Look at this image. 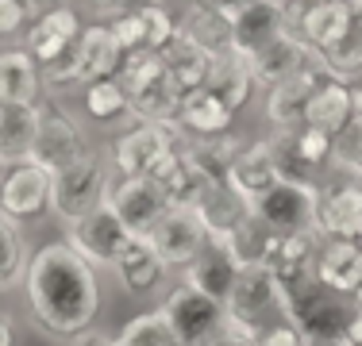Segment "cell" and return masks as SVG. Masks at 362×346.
Here are the masks:
<instances>
[{"instance_id":"35","label":"cell","mask_w":362,"mask_h":346,"mask_svg":"<svg viewBox=\"0 0 362 346\" xmlns=\"http://www.w3.org/2000/svg\"><path fill=\"white\" fill-rule=\"evenodd\" d=\"M243 143H247L243 131H228L220 138H185V150L212 181H220V185H223V181H228L231 162H235V154L243 150Z\"/></svg>"},{"instance_id":"26","label":"cell","mask_w":362,"mask_h":346,"mask_svg":"<svg viewBox=\"0 0 362 346\" xmlns=\"http://www.w3.org/2000/svg\"><path fill=\"white\" fill-rule=\"evenodd\" d=\"M316 281L324 292H335L343 300L362 292V242H320Z\"/></svg>"},{"instance_id":"33","label":"cell","mask_w":362,"mask_h":346,"mask_svg":"<svg viewBox=\"0 0 362 346\" xmlns=\"http://www.w3.org/2000/svg\"><path fill=\"white\" fill-rule=\"evenodd\" d=\"M355 116V97H351V85L347 81H335V77H324L320 89L313 93L305 108V124L308 127H320V131L335 135L343 131V124Z\"/></svg>"},{"instance_id":"56","label":"cell","mask_w":362,"mask_h":346,"mask_svg":"<svg viewBox=\"0 0 362 346\" xmlns=\"http://www.w3.org/2000/svg\"><path fill=\"white\" fill-rule=\"evenodd\" d=\"M347 4H351V12H355V20L362 23V0H347Z\"/></svg>"},{"instance_id":"19","label":"cell","mask_w":362,"mask_h":346,"mask_svg":"<svg viewBox=\"0 0 362 346\" xmlns=\"http://www.w3.org/2000/svg\"><path fill=\"white\" fill-rule=\"evenodd\" d=\"M351 28H355V12L347 0H316V4L293 0V31L316 50V58L327 54Z\"/></svg>"},{"instance_id":"2","label":"cell","mask_w":362,"mask_h":346,"mask_svg":"<svg viewBox=\"0 0 362 346\" xmlns=\"http://www.w3.org/2000/svg\"><path fill=\"white\" fill-rule=\"evenodd\" d=\"M281 319H286V304H281L274 273L262 262H243L228 300H223V331L243 335V339H258V335L270 331Z\"/></svg>"},{"instance_id":"38","label":"cell","mask_w":362,"mask_h":346,"mask_svg":"<svg viewBox=\"0 0 362 346\" xmlns=\"http://www.w3.org/2000/svg\"><path fill=\"white\" fill-rule=\"evenodd\" d=\"M177 104H181V97L174 93V85L166 81V73H162L158 81H151L146 89H139V93L132 97V119H146V124H166V127H174Z\"/></svg>"},{"instance_id":"31","label":"cell","mask_w":362,"mask_h":346,"mask_svg":"<svg viewBox=\"0 0 362 346\" xmlns=\"http://www.w3.org/2000/svg\"><path fill=\"white\" fill-rule=\"evenodd\" d=\"M35 146H39V108L0 104V162L4 166L31 162Z\"/></svg>"},{"instance_id":"23","label":"cell","mask_w":362,"mask_h":346,"mask_svg":"<svg viewBox=\"0 0 362 346\" xmlns=\"http://www.w3.org/2000/svg\"><path fill=\"white\" fill-rule=\"evenodd\" d=\"M204 89L216 93L235 116H243L251 104H258V93H262L255 81L251 58H243L239 50H220V54H212V69H209Z\"/></svg>"},{"instance_id":"41","label":"cell","mask_w":362,"mask_h":346,"mask_svg":"<svg viewBox=\"0 0 362 346\" xmlns=\"http://www.w3.org/2000/svg\"><path fill=\"white\" fill-rule=\"evenodd\" d=\"M162 73H166V69H162V54H158V50L139 47V50H132V54H124L116 81H119V89H124L127 97H135V93L146 89L151 81H158Z\"/></svg>"},{"instance_id":"27","label":"cell","mask_w":362,"mask_h":346,"mask_svg":"<svg viewBox=\"0 0 362 346\" xmlns=\"http://www.w3.org/2000/svg\"><path fill=\"white\" fill-rule=\"evenodd\" d=\"M154 185L162 189V196H166L170 208H197V201H201L212 185H220V181H212L209 173L189 158L185 146H177V150L158 166V173H154Z\"/></svg>"},{"instance_id":"29","label":"cell","mask_w":362,"mask_h":346,"mask_svg":"<svg viewBox=\"0 0 362 346\" xmlns=\"http://www.w3.org/2000/svg\"><path fill=\"white\" fill-rule=\"evenodd\" d=\"M162 69H166V81L174 85L177 97H189V93L204 89L209 69H212V54L201 42H193L189 35L177 31V39L162 50Z\"/></svg>"},{"instance_id":"55","label":"cell","mask_w":362,"mask_h":346,"mask_svg":"<svg viewBox=\"0 0 362 346\" xmlns=\"http://www.w3.org/2000/svg\"><path fill=\"white\" fill-rule=\"evenodd\" d=\"M351 97H355V116H362V81L351 85Z\"/></svg>"},{"instance_id":"21","label":"cell","mask_w":362,"mask_h":346,"mask_svg":"<svg viewBox=\"0 0 362 346\" xmlns=\"http://www.w3.org/2000/svg\"><path fill=\"white\" fill-rule=\"evenodd\" d=\"M47 100V81H42V66L20 42L0 47V104H16V108H39Z\"/></svg>"},{"instance_id":"5","label":"cell","mask_w":362,"mask_h":346,"mask_svg":"<svg viewBox=\"0 0 362 346\" xmlns=\"http://www.w3.org/2000/svg\"><path fill=\"white\" fill-rule=\"evenodd\" d=\"M177 146H185V135L177 127L132 119V124H124L119 131L108 135L105 158L112 166V177H154L158 166Z\"/></svg>"},{"instance_id":"15","label":"cell","mask_w":362,"mask_h":346,"mask_svg":"<svg viewBox=\"0 0 362 346\" xmlns=\"http://www.w3.org/2000/svg\"><path fill=\"white\" fill-rule=\"evenodd\" d=\"M324 77H327L324 66H308L289 81L258 93V116H262L266 131H297V127H305V108Z\"/></svg>"},{"instance_id":"43","label":"cell","mask_w":362,"mask_h":346,"mask_svg":"<svg viewBox=\"0 0 362 346\" xmlns=\"http://www.w3.org/2000/svg\"><path fill=\"white\" fill-rule=\"evenodd\" d=\"M139 16H143V31H146V47L151 50H166L170 42L177 39V12H174V4L170 0H154V4H146L139 8Z\"/></svg>"},{"instance_id":"37","label":"cell","mask_w":362,"mask_h":346,"mask_svg":"<svg viewBox=\"0 0 362 346\" xmlns=\"http://www.w3.org/2000/svg\"><path fill=\"white\" fill-rule=\"evenodd\" d=\"M116 346H181V339L174 335L170 319L162 316V308H143L132 319H124L116 331Z\"/></svg>"},{"instance_id":"53","label":"cell","mask_w":362,"mask_h":346,"mask_svg":"<svg viewBox=\"0 0 362 346\" xmlns=\"http://www.w3.org/2000/svg\"><path fill=\"white\" fill-rule=\"evenodd\" d=\"M31 12H47V8H58V4H74V0H23Z\"/></svg>"},{"instance_id":"17","label":"cell","mask_w":362,"mask_h":346,"mask_svg":"<svg viewBox=\"0 0 362 346\" xmlns=\"http://www.w3.org/2000/svg\"><path fill=\"white\" fill-rule=\"evenodd\" d=\"M119 62H124V50L116 47V39H112L108 23L89 20V23H85V31H81V39H77V47H74L70 93L77 97L85 85L116 77V73H119Z\"/></svg>"},{"instance_id":"36","label":"cell","mask_w":362,"mask_h":346,"mask_svg":"<svg viewBox=\"0 0 362 346\" xmlns=\"http://www.w3.org/2000/svg\"><path fill=\"white\" fill-rule=\"evenodd\" d=\"M31 250L35 246L28 242V231L8 223V220H0V297H4V292H16L23 285Z\"/></svg>"},{"instance_id":"11","label":"cell","mask_w":362,"mask_h":346,"mask_svg":"<svg viewBox=\"0 0 362 346\" xmlns=\"http://www.w3.org/2000/svg\"><path fill=\"white\" fill-rule=\"evenodd\" d=\"M316 235L324 242H362V185L327 173L316 204Z\"/></svg>"},{"instance_id":"22","label":"cell","mask_w":362,"mask_h":346,"mask_svg":"<svg viewBox=\"0 0 362 346\" xmlns=\"http://www.w3.org/2000/svg\"><path fill=\"white\" fill-rule=\"evenodd\" d=\"M308 66H320V58H316V50L308 47V42L300 39L297 31H286L281 39H274L270 47H262V50L251 58V69H255L258 89H274V85L297 77L300 69H308Z\"/></svg>"},{"instance_id":"48","label":"cell","mask_w":362,"mask_h":346,"mask_svg":"<svg viewBox=\"0 0 362 346\" xmlns=\"http://www.w3.org/2000/svg\"><path fill=\"white\" fill-rule=\"evenodd\" d=\"M0 346H20V331H16V319L0 308Z\"/></svg>"},{"instance_id":"12","label":"cell","mask_w":362,"mask_h":346,"mask_svg":"<svg viewBox=\"0 0 362 346\" xmlns=\"http://www.w3.org/2000/svg\"><path fill=\"white\" fill-rule=\"evenodd\" d=\"M127 239H132V231L112 215V208H97V212H89L77 223H70V227H62V242L81 262H89L100 273L112 270V262L127 246Z\"/></svg>"},{"instance_id":"34","label":"cell","mask_w":362,"mask_h":346,"mask_svg":"<svg viewBox=\"0 0 362 346\" xmlns=\"http://www.w3.org/2000/svg\"><path fill=\"white\" fill-rule=\"evenodd\" d=\"M177 28L181 35H189L193 42H201L209 54H220V50H231V23L223 12H212V8L197 4V0H185V8L177 12Z\"/></svg>"},{"instance_id":"44","label":"cell","mask_w":362,"mask_h":346,"mask_svg":"<svg viewBox=\"0 0 362 346\" xmlns=\"http://www.w3.org/2000/svg\"><path fill=\"white\" fill-rule=\"evenodd\" d=\"M31 8L23 4V0H0V47H8V42H20L23 31H28L31 23Z\"/></svg>"},{"instance_id":"18","label":"cell","mask_w":362,"mask_h":346,"mask_svg":"<svg viewBox=\"0 0 362 346\" xmlns=\"http://www.w3.org/2000/svg\"><path fill=\"white\" fill-rule=\"evenodd\" d=\"M151 242L162 254V262H166L177 277L204 246H209V231H204L201 215H197L193 208H170V212L154 223Z\"/></svg>"},{"instance_id":"13","label":"cell","mask_w":362,"mask_h":346,"mask_svg":"<svg viewBox=\"0 0 362 346\" xmlns=\"http://www.w3.org/2000/svg\"><path fill=\"white\" fill-rule=\"evenodd\" d=\"M81 31H85V12L77 4H58V8H47V12L31 16L20 47L47 69V66H54L58 58L70 54V50L77 47Z\"/></svg>"},{"instance_id":"1","label":"cell","mask_w":362,"mask_h":346,"mask_svg":"<svg viewBox=\"0 0 362 346\" xmlns=\"http://www.w3.org/2000/svg\"><path fill=\"white\" fill-rule=\"evenodd\" d=\"M20 292L35 335L58 346H74L93 335L108 304L105 273L81 262L62 239L39 242L31 250Z\"/></svg>"},{"instance_id":"4","label":"cell","mask_w":362,"mask_h":346,"mask_svg":"<svg viewBox=\"0 0 362 346\" xmlns=\"http://www.w3.org/2000/svg\"><path fill=\"white\" fill-rule=\"evenodd\" d=\"M320 242L324 239L316 235V231L266 239L262 266L274 273V281H278L281 304H286V319H293V311L320 292V281H316V250H320Z\"/></svg>"},{"instance_id":"10","label":"cell","mask_w":362,"mask_h":346,"mask_svg":"<svg viewBox=\"0 0 362 346\" xmlns=\"http://www.w3.org/2000/svg\"><path fill=\"white\" fill-rule=\"evenodd\" d=\"M158 308H162V316L170 319V327H174L181 346H209L212 335H220V327H223V304L201 297V292L189 289L177 277H174V285L162 292Z\"/></svg>"},{"instance_id":"54","label":"cell","mask_w":362,"mask_h":346,"mask_svg":"<svg viewBox=\"0 0 362 346\" xmlns=\"http://www.w3.org/2000/svg\"><path fill=\"white\" fill-rule=\"evenodd\" d=\"M300 346H347V339H300Z\"/></svg>"},{"instance_id":"57","label":"cell","mask_w":362,"mask_h":346,"mask_svg":"<svg viewBox=\"0 0 362 346\" xmlns=\"http://www.w3.org/2000/svg\"><path fill=\"white\" fill-rule=\"evenodd\" d=\"M297 4H316V0H297Z\"/></svg>"},{"instance_id":"45","label":"cell","mask_w":362,"mask_h":346,"mask_svg":"<svg viewBox=\"0 0 362 346\" xmlns=\"http://www.w3.org/2000/svg\"><path fill=\"white\" fill-rule=\"evenodd\" d=\"M108 31H112V39H116V47L124 50V54L146 47V31H143L139 12H124V16H116V20H108Z\"/></svg>"},{"instance_id":"9","label":"cell","mask_w":362,"mask_h":346,"mask_svg":"<svg viewBox=\"0 0 362 346\" xmlns=\"http://www.w3.org/2000/svg\"><path fill=\"white\" fill-rule=\"evenodd\" d=\"M316 204H320V185L278 181L251 204V215L270 235H300V231H316Z\"/></svg>"},{"instance_id":"20","label":"cell","mask_w":362,"mask_h":346,"mask_svg":"<svg viewBox=\"0 0 362 346\" xmlns=\"http://www.w3.org/2000/svg\"><path fill=\"white\" fill-rule=\"evenodd\" d=\"M278 181H281V173L274 166V150H270V143H266V135H258V138H247L243 143V150L235 154L223 185H228L239 201L255 204L258 196H266Z\"/></svg>"},{"instance_id":"30","label":"cell","mask_w":362,"mask_h":346,"mask_svg":"<svg viewBox=\"0 0 362 346\" xmlns=\"http://www.w3.org/2000/svg\"><path fill=\"white\" fill-rule=\"evenodd\" d=\"M351 300L335 297V292H316L313 300H305L297 311H293L289 323L300 331V339H343L351 323Z\"/></svg>"},{"instance_id":"7","label":"cell","mask_w":362,"mask_h":346,"mask_svg":"<svg viewBox=\"0 0 362 346\" xmlns=\"http://www.w3.org/2000/svg\"><path fill=\"white\" fill-rule=\"evenodd\" d=\"M50 189H54V173L39 166L35 158L20 162V166H4V177H0V220L16 223L23 231L47 223Z\"/></svg>"},{"instance_id":"28","label":"cell","mask_w":362,"mask_h":346,"mask_svg":"<svg viewBox=\"0 0 362 346\" xmlns=\"http://www.w3.org/2000/svg\"><path fill=\"white\" fill-rule=\"evenodd\" d=\"M74 104H77V112H81V119L89 127H108V131H119L124 124H132V97L119 89L116 77L85 85V89L74 97Z\"/></svg>"},{"instance_id":"42","label":"cell","mask_w":362,"mask_h":346,"mask_svg":"<svg viewBox=\"0 0 362 346\" xmlns=\"http://www.w3.org/2000/svg\"><path fill=\"white\" fill-rule=\"evenodd\" d=\"M332 138L335 135L320 131V127H308V124L293 131V146H297L300 162H305L316 177H327V173H332Z\"/></svg>"},{"instance_id":"50","label":"cell","mask_w":362,"mask_h":346,"mask_svg":"<svg viewBox=\"0 0 362 346\" xmlns=\"http://www.w3.org/2000/svg\"><path fill=\"white\" fill-rule=\"evenodd\" d=\"M197 4L212 8V12H223V16H231V12H239L243 4H251V0H197Z\"/></svg>"},{"instance_id":"47","label":"cell","mask_w":362,"mask_h":346,"mask_svg":"<svg viewBox=\"0 0 362 346\" xmlns=\"http://www.w3.org/2000/svg\"><path fill=\"white\" fill-rule=\"evenodd\" d=\"M255 346H300V331L289 323V319H281V323L270 327V331L258 335Z\"/></svg>"},{"instance_id":"49","label":"cell","mask_w":362,"mask_h":346,"mask_svg":"<svg viewBox=\"0 0 362 346\" xmlns=\"http://www.w3.org/2000/svg\"><path fill=\"white\" fill-rule=\"evenodd\" d=\"M343 339H347V346H362V308L351 311V323L343 331Z\"/></svg>"},{"instance_id":"52","label":"cell","mask_w":362,"mask_h":346,"mask_svg":"<svg viewBox=\"0 0 362 346\" xmlns=\"http://www.w3.org/2000/svg\"><path fill=\"white\" fill-rule=\"evenodd\" d=\"M74 346H116V335L93 331V335H85V339H81V342H74Z\"/></svg>"},{"instance_id":"46","label":"cell","mask_w":362,"mask_h":346,"mask_svg":"<svg viewBox=\"0 0 362 346\" xmlns=\"http://www.w3.org/2000/svg\"><path fill=\"white\" fill-rule=\"evenodd\" d=\"M146 4H154V0H85L89 16L100 20V23L116 20V16H124V12H139V8H146Z\"/></svg>"},{"instance_id":"6","label":"cell","mask_w":362,"mask_h":346,"mask_svg":"<svg viewBox=\"0 0 362 346\" xmlns=\"http://www.w3.org/2000/svg\"><path fill=\"white\" fill-rule=\"evenodd\" d=\"M89 150H97V146H93L89 124L81 119L74 97H47L42 100L39 104V146H35L39 166H47L54 173Z\"/></svg>"},{"instance_id":"24","label":"cell","mask_w":362,"mask_h":346,"mask_svg":"<svg viewBox=\"0 0 362 346\" xmlns=\"http://www.w3.org/2000/svg\"><path fill=\"white\" fill-rule=\"evenodd\" d=\"M174 127L185 138H220L228 131H239V116L212 89H197L189 97H181Z\"/></svg>"},{"instance_id":"39","label":"cell","mask_w":362,"mask_h":346,"mask_svg":"<svg viewBox=\"0 0 362 346\" xmlns=\"http://www.w3.org/2000/svg\"><path fill=\"white\" fill-rule=\"evenodd\" d=\"M320 66H324L327 77H335V81H347V85L362 81V23L358 20L327 54H320Z\"/></svg>"},{"instance_id":"8","label":"cell","mask_w":362,"mask_h":346,"mask_svg":"<svg viewBox=\"0 0 362 346\" xmlns=\"http://www.w3.org/2000/svg\"><path fill=\"white\" fill-rule=\"evenodd\" d=\"M112 285L132 300H162V292L174 285V270L162 262V254L154 250L151 235H132L127 246L119 250V258L112 262Z\"/></svg>"},{"instance_id":"32","label":"cell","mask_w":362,"mask_h":346,"mask_svg":"<svg viewBox=\"0 0 362 346\" xmlns=\"http://www.w3.org/2000/svg\"><path fill=\"white\" fill-rule=\"evenodd\" d=\"M193 212L201 215V223H204V231H209L212 242H228L231 235H235L239 223L251 215V204L239 201V196L231 193L228 185H212L209 193L197 201Z\"/></svg>"},{"instance_id":"3","label":"cell","mask_w":362,"mask_h":346,"mask_svg":"<svg viewBox=\"0 0 362 346\" xmlns=\"http://www.w3.org/2000/svg\"><path fill=\"white\" fill-rule=\"evenodd\" d=\"M112 189V166L105 158V146L81 154L70 166L54 169V189H50V220L58 227H70L81 215L105 208Z\"/></svg>"},{"instance_id":"25","label":"cell","mask_w":362,"mask_h":346,"mask_svg":"<svg viewBox=\"0 0 362 346\" xmlns=\"http://www.w3.org/2000/svg\"><path fill=\"white\" fill-rule=\"evenodd\" d=\"M235 273H239L235 254H231L228 246H220V242L209 239V246H204L201 254H197L193 262L177 273V281H185L189 289H197L201 297L223 304V300H228V292H231V285H235Z\"/></svg>"},{"instance_id":"14","label":"cell","mask_w":362,"mask_h":346,"mask_svg":"<svg viewBox=\"0 0 362 346\" xmlns=\"http://www.w3.org/2000/svg\"><path fill=\"white\" fill-rule=\"evenodd\" d=\"M231 23V50L255 58L262 47L293 31V0H251L228 16Z\"/></svg>"},{"instance_id":"59","label":"cell","mask_w":362,"mask_h":346,"mask_svg":"<svg viewBox=\"0 0 362 346\" xmlns=\"http://www.w3.org/2000/svg\"><path fill=\"white\" fill-rule=\"evenodd\" d=\"M358 185H362V181H358Z\"/></svg>"},{"instance_id":"16","label":"cell","mask_w":362,"mask_h":346,"mask_svg":"<svg viewBox=\"0 0 362 346\" xmlns=\"http://www.w3.org/2000/svg\"><path fill=\"white\" fill-rule=\"evenodd\" d=\"M105 208H112V215L132 235H151L154 223L170 212V204L162 196V189L154 185V177H112Z\"/></svg>"},{"instance_id":"58","label":"cell","mask_w":362,"mask_h":346,"mask_svg":"<svg viewBox=\"0 0 362 346\" xmlns=\"http://www.w3.org/2000/svg\"><path fill=\"white\" fill-rule=\"evenodd\" d=\"M0 177H4V162H0Z\"/></svg>"},{"instance_id":"40","label":"cell","mask_w":362,"mask_h":346,"mask_svg":"<svg viewBox=\"0 0 362 346\" xmlns=\"http://www.w3.org/2000/svg\"><path fill=\"white\" fill-rule=\"evenodd\" d=\"M332 173L362 181V116H351L332 138Z\"/></svg>"},{"instance_id":"51","label":"cell","mask_w":362,"mask_h":346,"mask_svg":"<svg viewBox=\"0 0 362 346\" xmlns=\"http://www.w3.org/2000/svg\"><path fill=\"white\" fill-rule=\"evenodd\" d=\"M209 346H255V339H243V335H231V331L220 327V335H212Z\"/></svg>"}]
</instances>
